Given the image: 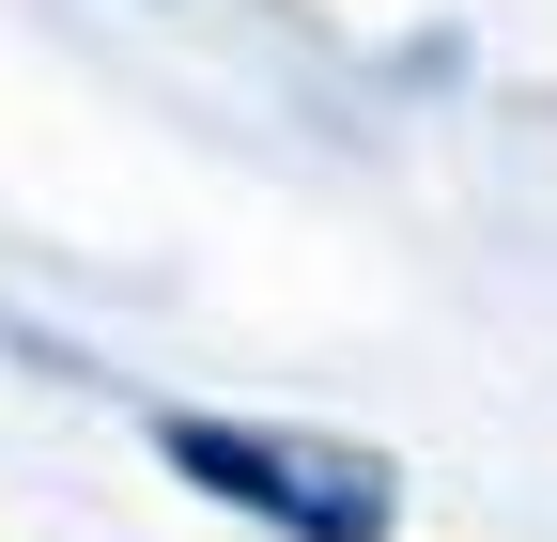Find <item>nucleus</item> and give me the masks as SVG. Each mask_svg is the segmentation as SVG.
I'll use <instances>...</instances> for the list:
<instances>
[{"mask_svg": "<svg viewBox=\"0 0 557 542\" xmlns=\"http://www.w3.org/2000/svg\"><path fill=\"white\" fill-rule=\"evenodd\" d=\"M201 496H233V512H263L278 542H387V512H403V481L372 449H310V434H248V419H171L156 434Z\"/></svg>", "mask_w": 557, "mask_h": 542, "instance_id": "1", "label": "nucleus"}]
</instances>
